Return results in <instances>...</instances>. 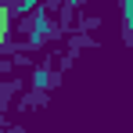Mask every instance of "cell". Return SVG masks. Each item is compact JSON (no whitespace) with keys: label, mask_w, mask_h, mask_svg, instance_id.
<instances>
[{"label":"cell","mask_w":133,"mask_h":133,"mask_svg":"<svg viewBox=\"0 0 133 133\" xmlns=\"http://www.w3.org/2000/svg\"><path fill=\"white\" fill-rule=\"evenodd\" d=\"M4 36H7V7L0 4V47H4Z\"/></svg>","instance_id":"cell-1"}]
</instances>
